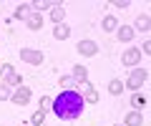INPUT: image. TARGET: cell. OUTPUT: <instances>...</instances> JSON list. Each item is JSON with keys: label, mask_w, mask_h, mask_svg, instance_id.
I'll use <instances>...</instances> for the list:
<instances>
[{"label": "cell", "mask_w": 151, "mask_h": 126, "mask_svg": "<svg viewBox=\"0 0 151 126\" xmlns=\"http://www.w3.org/2000/svg\"><path fill=\"white\" fill-rule=\"evenodd\" d=\"M146 78H149V73H146L144 68H134V71L129 73V81H126V86H129L131 91L136 93V91H139V88L146 83Z\"/></svg>", "instance_id": "obj_2"}, {"label": "cell", "mask_w": 151, "mask_h": 126, "mask_svg": "<svg viewBox=\"0 0 151 126\" xmlns=\"http://www.w3.org/2000/svg\"><path fill=\"white\" fill-rule=\"evenodd\" d=\"M119 126H121V124H119Z\"/></svg>", "instance_id": "obj_27"}, {"label": "cell", "mask_w": 151, "mask_h": 126, "mask_svg": "<svg viewBox=\"0 0 151 126\" xmlns=\"http://www.w3.org/2000/svg\"><path fill=\"white\" fill-rule=\"evenodd\" d=\"M13 93H10V86L8 83H0V101H5V99H10Z\"/></svg>", "instance_id": "obj_23"}, {"label": "cell", "mask_w": 151, "mask_h": 126, "mask_svg": "<svg viewBox=\"0 0 151 126\" xmlns=\"http://www.w3.org/2000/svg\"><path fill=\"white\" fill-rule=\"evenodd\" d=\"M78 53H81V55H86V58H93V55H96L98 53V45L96 43H93V40H81V43H78Z\"/></svg>", "instance_id": "obj_8"}, {"label": "cell", "mask_w": 151, "mask_h": 126, "mask_svg": "<svg viewBox=\"0 0 151 126\" xmlns=\"http://www.w3.org/2000/svg\"><path fill=\"white\" fill-rule=\"evenodd\" d=\"M131 106H134L136 111H141V109H144V106H146V96H141V93L136 91L134 96H131Z\"/></svg>", "instance_id": "obj_18"}, {"label": "cell", "mask_w": 151, "mask_h": 126, "mask_svg": "<svg viewBox=\"0 0 151 126\" xmlns=\"http://www.w3.org/2000/svg\"><path fill=\"white\" fill-rule=\"evenodd\" d=\"M144 119H141V111H131L129 116L124 119V126H141Z\"/></svg>", "instance_id": "obj_14"}, {"label": "cell", "mask_w": 151, "mask_h": 126, "mask_svg": "<svg viewBox=\"0 0 151 126\" xmlns=\"http://www.w3.org/2000/svg\"><path fill=\"white\" fill-rule=\"evenodd\" d=\"M121 60H124V66H139L141 63V50L139 48H126Z\"/></svg>", "instance_id": "obj_6"}, {"label": "cell", "mask_w": 151, "mask_h": 126, "mask_svg": "<svg viewBox=\"0 0 151 126\" xmlns=\"http://www.w3.org/2000/svg\"><path fill=\"white\" fill-rule=\"evenodd\" d=\"M10 99H13L15 106H25L28 101H30V88H28V86H18V91L13 93Z\"/></svg>", "instance_id": "obj_7"}, {"label": "cell", "mask_w": 151, "mask_h": 126, "mask_svg": "<svg viewBox=\"0 0 151 126\" xmlns=\"http://www.w3.org/2000/svg\"><path fill=\"white\" fill-rule=\"evenodd\" d=\"M83 96L78 91H60L58 99H53V114L58 119H78L83 114Z\"/></svg>", "instance_id": "obj_1"}, {"label": "cell", "mask_w": 151, "mask_h": 126, "mask_svg": "<svg viewBox=\"0 0 151 126\" xmlns=\"http://www.w3.org/2000/svg\"><path fill=\"white\" fill-rule=\"evenodd\" d=\"M141 50H144V53H146V55H149V53H151V43H149V40H146V43H144V45H141Z\"/></svg>", "instance_id": "obj_25"}, {"label": "cell", "mask_w": 151, "mask_h": 126, "mask_svg": "<svg viewBox=\"0 0 151 126\" xmlns=\"http://www.w3.org/2000/svg\"><path fill=\"white\" fill-rule=\"evenodd\" d=\"M20 58L25 60V63H30V66H40V63H43V53H40V50H33V48H23Z\"/></svg>", "instance_id": "obj_4"}, {"label": "cell", "mask_w": 151, "mask_h": 126, "mask_svg": "<svg viewBox=\"0 0 151 126\" xmlns=\"http://www.w3.org/2000/svg\"><path fill=\"white\" fill-rule=\"evenodd\" d=\"M58 86L63 88V91H73V86H76V81L70 76H60V81H58Z\"/></svg>", "instance_id": "obj_20"}, {"label": "cell", "mask_w": 151, "mask_h": 126, "mask_svg": "<svg viewBox=\"0 0 151 126\" xmlns=\"http://www.w3.org/2000/svg\"><path fill=\"white\" fill-rule=\"evenodd\" d=\"M28 15H30V10H28V5H18V8H15V18H18V20H25Z\"/></svg>", "instance_id": "obj_22"}, {"label": "cell", "mask_w": 151, "mask_h": 126, "mask_svg": "<svg viewBox=\"0 0 151 126\" xmlns=\"http://www.w3.org/2000/svg\"><path fill=\"white\" fill-rule=\"evenodd\" d=\"M30 5L35 8L38 13H40V10H48V8H53L55 3H48V0H35V3H30Z\"/></svg>", "instance_id": "obj_21"}, {"label": "cell", "mask_w": 151, "mask_h": 126, "mask_svg": "<svg viewBox=\"0 0 151 126\" xmlns=\"http://www.w3.org/2000/svg\"><path fill=\"white\" fill-rule=\"evenodd\" d=\"M103 30H106V33H113V30H119V20H116L113 15H106V18H103Z\"/></svg>", "instance_id": "obj_16"}, {"label": "cell", "mask_w": 151, "mask_h": 126, "mask_svg": "<svg viewBox=\"0 0 151 126\" xmlns=\"http://www.w3.org/2000/svg\"><path fill=\"white\" fill-rule=\"evenodd\" d=\"M136 30L149 33V30H151V18L149 15H139V18H136ZM136 30H134V33H136Z\"/></svg>", "instance_id": "obj_12"}, {"label": "cell", "mask_w": 151, "mask_h": 126, "mask_svg": "<svg viewBox=\"0 0 151 126\" xmlns=\"http://www.w3.org/2000/svg\"><path fill=\"white\" fill-rule=\"evenodd\" d=\"M25 25L30 28V30H40V28H43V18H40V13H30V15L25 18Z\"/></svg>", "instance_id": "obj_10"}, {"label": "cell", "mask_w": 151, "mask_h": 126, "mask_svg": "<svg viewBox=\"0 0 151 126\" xmlns=\"http://www.w3.org/2000/svg\"><path fill=\"white\" fill-rule=\"evenodd\" d=\"M30 124H33V126H43V124H45V111H43V109H38L35 114L30 116Z\"/></svg>", "instance_id": "obj_19"}, {"label": "cell", "mask_w": 151, "mask_h": 126, "mask_svg": "<svg viewBox=\"0 0 151 126\" xmlns=\"http://www.w3.org/2000/svg\"><path fill=\"white\" fill-rule=\"evenodd\" d=\"M73 78L76 83H83V81H88V68L86 66H73Z\"/></svg>", "instance_id": "obj_11"}, {"label": "cell", "mask_w": 151, "mask_h": 126, "mask_svg": "<svg viewBox=\"0 0 151 126\" xmlns=\"http://www.w3.org/2000/svg\"><path fill=\"white\" fill-rule=\"evenodd\" d=\"M121 91H124V83H121V78H113V81H108V93H111V96H119Z\"/></svg>", "instance_id": "obj_17"}, {"label": "cell", "mask_w": 151, "mask_h": 126, "mask_svg": "<svg viewBox=\"0 0 151 126\" xmlns=\"http://www.w3.org/2000/svg\"><path fill=\"white\" fill-rule=\"evenodd\" d=\"M0 76H3V81H5L8 86H23L15 66H10V63H3V66H0Z\"/></svg>", "instance_id": "obj_3"}, {"label": "cell", "mask_w": 151, "mask_h": 126, "mask_svg": "<svg viewBox=\"0 0 151 126\" xmlns=\"http://www.w3.org/2000/svg\"><path fill=\"white\" fill-rule=\"evenodd\" d=\"M111 5H119V8H126V5H129V3H126V0H113Z\"/></svg>", "instance_id": "obj_26"}, {"label": "cell", "mask_w": 151, "mask_h": 126, "mask_svg": "<svg viewBox=\"0 0 151 126\" xmlns=\"http://www.w3.org/2000/svg\"><path fill=\"white\" fill-rule=\"evenodd\" d=\"M68 35H70V28H68V25H63V23L53 28V38H58V40H65Z\"/></svg>", "instance_id": "obj_15"}, {"label": "cell", "mask_w": 151, "mask_h": 126, "mask_svg": "<svg viewBox=\"0 0 151 126\" xmlns=\"http://www.w3.org/2000/svg\"><path fill=\"white\" fill-rule=\"evenodd\" d=\"M63 18H65V8L60 5V3H55V5L50 8V20H53L55 25H60V23H63Z\"/></svg>", "instance_id": "obj_9"}, {"label": "cell", "mask_w": 151, "mask_h": 126, "mask_svg": "<svg viewBox=\"0 0 151 126\" xmlns=\"http://www.w3.org/2000/svg\"><path fill=\"white\" fill-rule=\"evenodd\" d=\"M50 106H53V99H50V96H43V99H40V109H50Z\"/></svg>", "instance_id": "obj_24"}, {"label": "cell", "mask_w": 151, "mask_h": 126, "mask_svg": "<svg viewBox=\"0 0 151 126\" xmlns=\"http://www.w3.org/2000/svg\"><path fill=\"white\" fill-rule=\"evenodd\" d=\"M134 28H129V25H121L119 28V40L121 43H131V40H134Z\"/></svg>", "instance_id": "obj_13"}, {"label": "cell", "mask_w": 151, "mask_h": 126, "mask_svg": "<svg viewBox=\"0 0 151 126\" xmlns=\"http://www.w3.org/2000/svg\"><path fill=\"white\" fill-rule=\"evenodd\" d=\"M76 86H78V88L83 91V101H86V104H96V101H98V91H96V88H93L88 81H83V83H76Z\"/></svg>", "instance_id": "obj_5"}]
</instances>
